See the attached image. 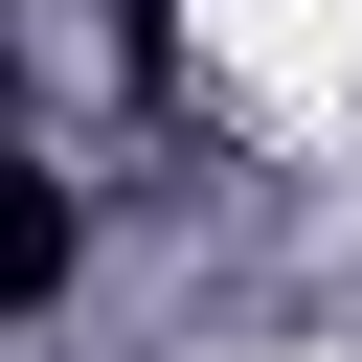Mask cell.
I'll return each instance as SVG.
<instances>
[{
    "label": "cell",
    "mask_w": 362,
    "mask_h": 362,
    "mask_svg": "<svg viewBox=\"0 0 362 362\" xmlns=\"http://www.w3.org/2000/svg\"><path fill=\"white\" fill-rule=\"evenodd\" d=\"M68 272H90V204H68V181H23V226H0V294H23V317H45V294H68Z\"/></svg>",
    "instance_id": "cell-1"
}]
</instances>
